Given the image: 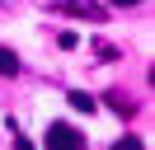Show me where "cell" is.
I'll return each instance as SVG.
<instances>
[{
    "instance_id": "6da1fadb",
    "label": "cell",
    "mask_w": 155,
    "mask_h": 150,
    "mask_svg": "<svg viewBox=\"0 0 155 150\" xmlns=\"http://www.w3.org/2000/svg\"><path fill=\"white\" fill-rule=\"evenodd\" d=\"M42 141H47V145H71V150H80V145H85V136H80V131L71 127V122H52Z\"/></svg>"
},
{
    "instance_id": "7a4b0ae2",
    "label": "cell",
    "mask_w": 155,
    "mask_h": 150,
    "mask_svg": "<svg viewBox=\"0 0 155 150\" xmlns=\"http://www.w3.org/2000/svg\"><path fill=\"white\" fill-rule=\"evenodd\" d=\"M71 108H75V112H94L99 99H94V94H85V89H71Z\"/></svg>"
},
{
    "instance_id": "3957f363",
    "label": "cell",
    "mask_w": 155,
    "mask_h": 150,
    "mask_svg": "<svg viewBox=\"0 0 155 150\" xmlns=\"http://www.w3.org/2000/svg\"><path fill=\"white\" fill-rule=\"evenodd\" d=\"M57 5H61V9H75V14H89V19H99V14H104V9H99V5H89V0H57Z\"/></svg>"
},
{
    "instance_id": "277c9868",
    "label": "cell",
    "mask_w": 155,
    "mask_h": 150,
    "mask_svg": "<svg viewBox=\"0 0 155 150\" xmlns=\"http://www.w3.org/2000/svg\"><path fill=\"white\" fill-rule=\"evenodd\" d=\"M0 75H19V56L10 47H0Z\"/></svg>"
},
{
    "instance_id": "5b68a950",
    "label": "cell",
    "mask_w": 155,
    "mask_h": 150,
    "mask_svg": "<svg viewBox=\"0 0 155 150\" xmlns=\"http://www.w3.org/2000/svg\"><path fill=\"white\" fill-rule=\"evenodd\" d=\"M113 5H117V9H127V5H141V0H113Z\"/></svg>"
}]
</instances>
